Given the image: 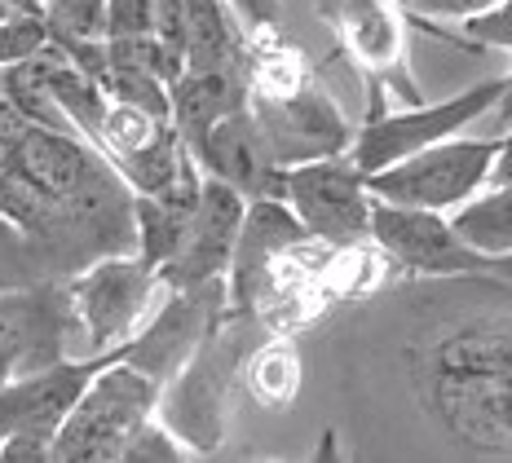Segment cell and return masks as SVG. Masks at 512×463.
Segmentation results:
<instances>
[{
	"label": "cell",
	"instance_id": "6da1fadb",
	"mask_svg": "<svg viewBox=\"0 0 512 463\" xmlns=\"http://www.w3.org/2000/svg\"><path fill=\"white\" fill-rule=\"evenodd\" d=\"M327 358L362 459L512 463V274L402 278L349 300Z\"/></svg>",
	"mask_w": 512,
	"mask_h": 463
},
{
	"label": "cell",
	"instance_id": "7a4b0ae2",
	"mask_svg": "<svg viewBox=\"0 0 512 463\" xmlns=\"http://www.w3.org/2000/svg\"><path fill=\"white\" fill-rule=\"evenodd\" d=\"M0 217L23 230L49 278L137 252V190L76 128L18 111L0 89Z\"/></svg>",
	"mask_w": 512,
	"mask_h": 463
},
{
	"label": "cell",
	"instance_id": "3957f363",
	"mask_svg": "<svg viewBox=\"0 0 512 463\" xmlns=\"http://www.w3.org/2000/svg\"><path fill=\"white\" fill-rule=\"evenodd\" d=\"M248 84H252L248 106L256 115V128H261L265 146L274 150V159L283 168L354 150L358 124L345 120V111L332 102V93L318 84L305 53L279 27L252 31Z\"/></svg>",
	"mask_w": 512,
	"mask_h": 463
},
{
	"label": "cell",
	"instance_id": "277c9868",
	"mask_svg": "<svg viewBox=\"0 0 512 463\" xmlns=\"http://www.w3.org/2000/svg\"><path fill=\"white\" fill-rule=\"evenodd\" d=\"M261 336H270L261 322L230 309V314L208 331V340L190 353V362L164 384L159 419H164L186 446H195L199 455H212V450H221V441H226L230 397H234V389H243V358H248L252 344Z\"/></svg>",
	"mask_w": 512,
	"mask_h": 463
},
{
	"label": "cell",
	"instance_id": "5b68a950",
	"mask_svg": "<svg viewBox=\"0 0 512 463\" xmlns=\"http://www.w3.org/2000/svg\"><path fill=\"white\" fill-rule=\"evenodd\" d=\"M71 292V353L111 358L151 322L168 283L142 252L102 256L80 274L62 278Z\"/></svg>",
	"mask_w": 512,
	"mask_h": 463
},
{
	"label": "cell",
	"instance_id": "8992f818",
	"mask_svg": "<svg viewBox=\"0 0 512 463\" xmlns=\"http://www.w3.org/2000/svg\"><path fill=\"white\" fill-rule=\"evenodd\" d=\"M164 384L146 375L142 366L124 362L120 353L102 362L89 389L71 406L67 424L58 428L53 459L58 463H124L128 446L159 415Z\"/></svg>",
	"mask_w": 512,
	"mask_h": 463
},
{
	"label": "cell",
	"instance_id": "52a82bcc",
	"mask_svg": "<svg viewBox=\"0 0 512 463\" xmlns=\"http://www.w3.org/2000/svg\"><path fill=\"white\" fill-rule=\"evenodd\" d=\"M504 75L499 80H482V84H468L455 98L446 102H411L407 111H384V98L371 93V111L367 120L358 124V137H354V164L367 172H380L398 159L415 155V150H429L446 137H460L464 128L490 120V111L504 98Z\"/></svg>",
	"mask_w": 512,
	"mask_h": 463
},
{
	"label": "cell",
	"instance_id": "ba28073f",
	"mask_svg": "<svg viewBox=\"0 0 512 463\" xmlns=\"http://www.w3.org/2000/svg\"><path fill=\"white\" fill-rule=\"evenodd\" d=\"M499 159V133L490 137H446L429 150L398 159V164L371 172L376 199L407 203V208H433L455 212L464 199L490 186V172Z\"/></svg>",
	"mask_w": 512,
	"mask_h": 463
},
{
	"label": "cell",
	"instance_id": "9c48e42d",
	"mask_svg": "<svg viewBox=\"0 0 512 463\" xmlns=\"http://www.w3.org/2000/svg\"><path fill=\"white\" fill-rule=\"evenodd\" d=\"M371 239L402 278H446V274H486V269H504L512 274V261L477 252L451 225V212L433 208H407V203L376 199L371 212Z\"/></svg>",
	"mask_w": 512,
	"mask_h": 463
},
{
	"label": "cell",
	"instance_id": "30bf717a",
	"mask_svg": "<svg viewBox=\"0 0 512 463\" xmlns=\"http://www.w3.org/2000/svg\"><path fill=\"white\" fill-rule=\"evenodd\" d=\"M76 358L71 353V292L62 278L0 292V389Z\"/></svg>",
	"mask_w": 512,
	"mask_h": 463
},
{
	"label": "cell",
	"instance_id": "8fae6325",
	"mask_svg": "<svg viewBox=\"0 0 512 463\" xmlns=\"http://www.w3.org/2000/svg\"><path fill=\"white\" fill-rule=\"evenodd\" d=\"M287 203L314 239L332 247H354L371 239L376 190L371 177L354 164V155H327L287 168Z\"/></svg>",
	"mask_w": 512,
	"mask_h": 463
},
{
	"label": "cell",
	"instance_id": "7c38bea8",
	"mask_svg": "<svg viewBox=\"0 0 512 463\" xmlns=\"http://www.w3.org/2000/svg\"><path fill=\"white\" fill-rule=\"evenodd\" d=\"M226 314H230V278L168 287V296L159 300L151 322L124 344L120 358L142 366V371L155 375L159 384H168Z\"/></svg>",
	"mask_w": 512,
	"mask_h": 463
},
{
	"label": "cell",
	"instance_id": "4fadbf2b",
	"mask_svg": "<svg viewBox=\"0 0 512 463\" xmlns=\"http://www.w3.org/2000/svg\"><path fill=\"white\" fill-rule=\"evenodd\" d=\"M323 23L336 27L340 49L349 62L367 75L371 89H393L407 102H420L415 84L402 71V53H407V18L393 9V0H314Z\"/></svg>",
	"mask_w": 512,
	"mask_h": 463
},
{
	"label": "cell",
	"instance_id": "5bb4252c",
	"mask_svg": "<svg viewBox=\"0 0 512 463\" xmlns=\"http://www.w3.org/2000/svg\"><path fill=\"white\" fill-rule=\"evenodd\" d=\"M248 217V195L239 186L204 172V190H199L195 217L186 225L177 256L168 261L164 274L168 287H190V283H208V278H226L234 247H239V230Z\"/></svg>",
	"mask_w": 512,
	"mask_h": 463
},
{
	"label": "cell",
	"instance_id": "9a60e30c",
	"mask_svg": "<svg viewBox=\"0 0 512 463\" xmlns=\"http://www.w3.org/2000/svg\"><path fill=\"white\" fill-rule=\"evenodd\" d=\"M106 358H67L49 371H36L27 380H14L0 389V441L5 437H36L58 441V428L67 424L71 406L84 397L89 380L102 371ZM58 463V459H53Z\"/></svg>",
	"mask_w": 512,
	"mask_h": 463
},
{
	"label": "cell",
	"instance_id": "2e32d148",
	"mask_svg": "<svg viewBox=\"0 0 512 463\" xmlns=\"http://www.w3.org/2000/svg\"><path fill=\"white\" fill-rule=\"evenodd\" d=\"M190 155L199 159V168H204L208 177L230 181V186H239L248 199H287V168L274 159V150L265 146L252 106L226 115Z\"/></svg>",
	"mask_w": 512,
	"mask_h": 463
},
{
	"label": "cell",
	"instance_id": "e0dca14e",
	"mask_svg": "<svg viewBox=\"0 0 512 463\" xmlns=\"http://www.w3.org/2000/svg\"><path fill=\"white\" fill-rule=\"evenodd\" d=\"M252 98L248 71H181L173 80V124L195 150L226 115L243 111Z\"/></svg>",
	"mask_w": 512,
	"mask_h": 463
},
{
	"label": "cell",
	"instance_id": "ac0fdd59",
	"mask_svg": "<svg viewBox=\"0 0 512 463\" xmlns=\"http://www.w3.org/2000/svg\"><path fill=\"white\" fill-rule=\"evenodd\" d=\"M305 389V353L296 331H270L243 358V393L261 411H292Z\"/></svg>",
	"mask_w": 512,
	"mask_h": 463
},
{
	"label": "cell",
	"instance_id": "d6986e66",
	"mask_svg": "<svg viewBox=\"0 0 512 463\" xmlns=\"http://www.w3.org/2000/svg\"><path fill=\"white\" fill-rule=\"evenodd\" d=\"M451 225L464 234L477 252L495 256V261H512V181H490L473 199H464L451 212Z\"/></svg>",
	"mask_w": 512,
	"mask_h": 463
},
{
	"label": "cell",
	"instance_id": "ffe728a7",
	"mask_svg": "<svg viewBox=\"0 0 512 463\" xmlns=\"http://www.w3.org/2000/svg\"><path fill=\"white\" fill-rule=\"evenodd\" d=\"M106 14L111 0H45V23L58 49L80 53L106 40Z\"/></svg>",
	"mask_w": 512,
	"mask_h": 463
},
{
	"label": "cell",
	"instance_id": "44dd1931",
	"mask_svg": "<svg viewBox=\"0 0 512 463\" xmlns=\"http://www.w3.org/2000/svg\"><path fill=\"white\" fill-rule=\"evenodd\" d=\"M45 265H40L36 247L23 239L18 225H9L0 217V292L5 287H27V283H45Z\"/></svg>",
	"mask_w": 512,
	"mask_h": 463
},
{
	"label": "cell",
	"instance_id": "7402d4cb",
	"mask_svg": "<svg viewBox=\"0 0 512 463\" xmlns=\"http://www.w3.org/2000/svg\"><path fill=\"white\" fill-rule=\"evenodd\" d=\"M53 45L49 36V23L45 14H18V18H5L0 23V71L5 67H18V62L36 58Z\"/></svg>",
	"mask_w": 512,
	"mask_h": 463
},
{
	"label": "cell",
	"instance_id": "603a6c76",
	"mask_svg": "<svg viewBox=\"0 0 512 463\" xmlns=\"http://www.w3.org/2000/svg\"><path fill=\"white\" fill-rule=\"evenodd\" d=\"M181 459H199V450L186 446V441H181L159 415L137 433V441L124 455V463H181Z\"/></svg>",
	"mask_w": 512,
	"mask_h": 463
},
{
	"label": "cell",
	"instance_id": "cb8c5ba5",
	"mask_svg": "<svg viewBox=\"0 0 512 463\" xmlns=\"http://www.w3.org/2000/svg\"><path fill=\"white\" fill-rule=\"evenodd\" d=\"M464 45H477V49H504L512 53V0H499V5H490L486 14L477 18H464Z\"/></svg>",
	"mask_w": 512,
	"mask_h": 463
},
{
	"label": "cell",
	"instance_id": "d4e9b609",
	"mask_svg": "<svg viewBox=\"0 0 512 463\" xmlns=\"http://www.w3.org/2000/svg\"><path fill=\"white\" fill-rule=\"evenodd\" d=\"M407 14H420V18H455V23H464V18H477L486 14L490 5H499V0H398Z\"/></svg>",
	"mask_w": 512,
	"mask_h": 463
},
{
	"label": "cell",
	"instance_id": "484cf974",
	"mask_svg": "<svg viewBox=\"0 0 512 463\" xmlns=\"http://www.w3.org/2000/svg\"><path fill=\"white\" fill-rule=\"evenodd\" d=\"M230 9L243 18L248 31L279 27V18H283V0H230Z\"/></svg>",
	"mask_w": 512,
	"mask_h": 463
},
{
	"label": "cell",
	"instance_id": "4316f807",
	"mask_svg": "<svg viewBox=\"0 0 512 463\" xmlns=\"http://www.w3.org/2000/svg\"><path fill=\"white\" fill-rule=\"evenodd\" d=\"M490 181H512V124L499 133V159H495V172H490Z\"/></svg>",
	"mask_w": 512,
	"mask_h": 463
},
{
	"label": "cell",
	"instance_id": "83f0119b",
	"mask_svg": "<svg viewBox=\"0 0 512 463\" xmlns=\"http://www.w3.org/2000/svg\"><path fill=\"white\" fill-rule=\"evenodd\" d=\"M504 98H499V106H495V111H490V124H495V133H504V128L512 124V71L504 75Z\"/></svg>",
	"mask_w": 512,
	"mask_h": 463
},
{
	"label": "cell",
	"instance_id": "f1b7e54d",
	"mask_svg": "<svg viewBox=\"0 0 512 463\" xmlns=\"http://www.w3.org/2000/svg\"><path fill=\"white\" fill-rule=\"evenodd\" d=\"M18 14H45V0H0V23Z\"/></svg>",
	"mask_w": 512,
	"mask_h": 463
}]
</instances>
